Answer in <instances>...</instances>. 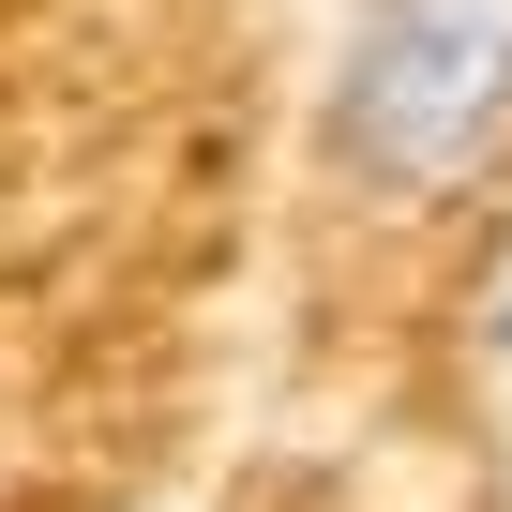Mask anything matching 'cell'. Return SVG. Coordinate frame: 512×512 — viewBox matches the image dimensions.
Wrapping results in <instances>:
<instances>
[{
    "label": "cell",
    "mask_w": 512,
    "mask_h": 512,
    "mask_svg": "<svg viewBox=\"0 0 512 512\" xmlns=\"http://www.w3.org/2000/svg\"><path fill=\"white\" fill-rule=\"evenodd\" d=\"M317 136L377 211L467 196L512 151V0H347Z\"/></svg>",
    "instance_id": "obj_1"
},
{
    "label": "cell",
    "mask_w": 512,
    "mask_h": 512,
    "mask_svg": "<svg viewBox=\"0 0 512 512\" xmlns=\"http://www.w3.org/2000/svg\"><path fill=\"white\" fill-rule=\"evenodd\" d=\"M497 347H512V302H497Z\"/></svg>",
    "instance_id": "obj_2"
}]
</instances>
